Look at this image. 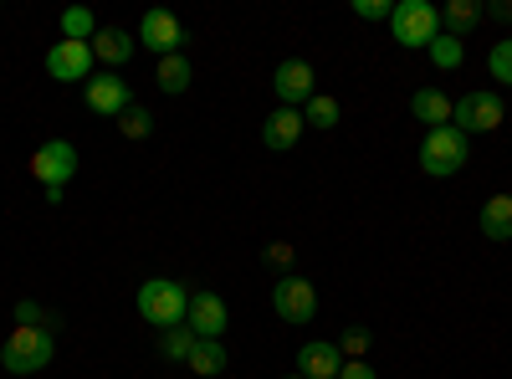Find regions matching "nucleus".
Returning a JSON list of instances; mask_svg holds the SVG:
<instances>
[{"label": "nucleus", "instance_id": "b1692460", "mask_svg": "<svg viewBox=\"0 0 512 379\" xmlns=\"http://www.w3.org/2000/svg\"><path fill=\"white\" fill-rule=\"evenodd\" d=\"M195 344H200V339H195V333H190L185 323H180V328H164V333H159V354H164V359H180V364L190 359V349H195Z\"/></svg>", "mask_w": 512, "mask_h": 379}, {"label": "nucleus", "instance_id": "2eb2a0df", "mask_svg": "<svg viewBox=\"0 0 512 379\" xmlns=\"http://www.w3.org/2000/svg\"><path fill=\"white\" fill-rule=\"evenodd\" d=\"M134 47H139V41L128 31H118V26H98V36H93V57L108 62V72H118L128 57H134Z\"/></svg>", "mask_w": 512, "mask_h": 379}, {"label": "nucleus", "instance_id": "cd10ccee", "mask_svg": "<svg viewBox=\"0 0 512 379\" xmlns=\"http://www.w3.org/2000/svg\"><path fill=\"white\" fill-rule=\"evenodd\" d=\"M16 328H52L57 333V313H41L36 303H16Z\"/></svg>", "mask_w": 512, "mask_h": 379}, {"label": "nucleus", "instance_id": "393cba45", "mask_svg": "<svg viewBox=\"0 0 512 379\" xmlns=\"http://www.w3.org/2000/svg\"><path fill=\"white\" fill-rule=\"evenodd\" d=\"M303 118H308V129H338V98L318 93V98L303 108Z\"/></svg>", "mask_w": 512, "mask_h": 379}, {"label": "nucleus", "instance_id": "7c9ffc66", "mask_svg": "<svg viewBox=\"0 0 512 379\" xmlns=\"http://www.w3.org/2000/svg\"><path fill=\"white\" fill-rule=\"evenodd\" d=\"M267 262H272V267H287V262H292V246H287V241H272V246H267Z\"/></svg>", "mask_w": 512, "mask_h": 379}, {"label": "nucleus", "instance_id": "39448f33", "mask_svg": "<svg viewBox=\"0 0 512 379\" xmlns=\"http://www.w3.org/2000/svg\"><path fill=\"white\" fill-rule=\"evenodd\" d=\"M272 313H277L282 323H292V328H308L313 313H318V287H313L308 277H297V272L277 277V287H272Z\"/></svg>", "mask_w": 512, "mask_h": 379}, {"label": "nucleus", "instance_id": "7ed1b4c3", "mask_svg": "<svg viewBox=\"0 0 512 379\" xmlns=\"http://www.w3.org/2000/svg\"><path fill=\"white\" fill-rule=\"evenodd\" d=\"M57 354V333L52 328H11V339L0 344V364L11 374H36L47 369Z\"/></svg>", "mask_w": 512, "mask_h": 379}, {"label": "nucleus", "instance_id": "9b49d317", "mask_svg": "<svg viewBox=\"0 0 512 379\" xmlns=\"http://www.w3.org/2000/svg\"><path fill=\"white\" fill-rule=\"evenodd\" d=\"M82 103H88L93 113H103V118H118L128 103H134V93H128V82L118 72H93L88 82H82Z\"/></svg>", "mask_w": 512, "mask_h": 379}, {"label": "nucleus", "instance_id": "a211bd4d", "mask_svg": "<svg viewBox=\"0 0 512 379\" xmlns=\"http://www.w3.org/2000/svg\"><path fill=\"white\" fill-rule=\"evenodd\" d=\"M185 364H190V374H200V379H216V374L226 369V344H221V339H200Z\"/></svg>", "mask_w": 512, "mask_h": 379}, {"label": "nucleus", "instance_id": "412c9836", "mask_svg": "<svg viewBox=\"0 0 512 379\" xmlns=\"http://www.w3.org/2000/svg\"><path fill=\"white\" fill-rule=\"evenodd\" d=\"M57 26H62V41H93L98 36V21H93L88 6H67Z\"/></svg>", "mask_w": 512, "mask_h": 379}, {"label": "nucleus", "instance_id": "dca6fc26", "mask_svg": "<svg viewBox=\"0 0 512 379\" xmlns=\"http://www.w3.org/2000/svg\"><path fill=\"white\" fill-rule=\"evenodd\" d=\"M451 108H456V103H451L441 88H420V93L410 98V113H415V123H425V129H446Z\"/></svg>", "mask_w": 512, "mask_h": 379}, {"label": "nucleus", "instance_id": "4468645a", "mask_svg": "<svg viewBox=\"0 0 512 379\" xmlns=\"http://www.w3.org/2000/svg\"><path fill=\"white\" fill-rule=\"evenodd\" d=\"M303 129H308V118L297 113V108H277V113H267V123H262V144L267 149H292L297 139H303Z\"/></svg>", "mask_w": 512, "mask_h": 379}, {"label": "nucleus", "instance_id": "f03ea898", "mask_svg": "<svg viewBox=\"0 0 512 379\" xmlns=\"http://www.w3.org/2000/svg\"><path fill=\"white\" fill-rule=\"evenodd\" d=\"M466 159H472V144H466V134L456 129V123H446V129H425V139H420V170L431 180L461 175Z\"/></svg>", "mask_w": 512, "mask_h": 379}, {"label": "nucleus", "instance_id": "c756f323", "mask_svg": "<svg viewBox=\"0 0 512 379\" xmlns=\"http://www.w3.org/2000/svg\"><path fill=\"white\" fill-rule=\"evenodd\" d=\"M338 379H379V369L369 359H344V369H338Z\"/></svg>", "mask_w": 512, "mask_h": 379}, {"label": "nucleus", "instance_id": "20e7f679", "mask_svg": "<svg viewBox=\"0 0 512 379\" xmlns=\"http://www.w3.org/2000/svg\"><path fill=\"white\" fill-rule=\"evenodd\" d=\"M390 31L400 47H431V41L441 36V11L431 6V0H400L395 16H390Z\"/></svg>", "mask_w": 512, "mask_h": 379}, {"label": "nucleus", "instance_id": "2f4dec72", "mask_svg": "<svg viewBox=\"0 0 512 379\" xmlns=\"http://www.w3.org/2000/svg\"><path fill=\"white\" fill-rule=\"evenodd\" d=\"M282 379H303V374H282Z\"/></svg>", "mask_w": 512, "mask_h": 379}, {"label": "nucleus", "instance_id": "6ab92c4d", "mask_svg": "<svg viewBox=\"0 0 512 379\" xmlns=\"http://www.w3.org/2000/svg\"><path fill=\"white\" fill-rule=\"evenodd\" d=\"M159 93H169V98H180L185 88H190V82H195V72H190V62L175 52V57H159Z\"/></svg>", "mask_w": 512, "mask_h": 379}, {"label": "nucleus", "instance_id": "f8f14e48", "mask_svg": "<svg viewBox=\"0 0 512 379\" xmlns=\"http://www.w3.org/2000/svg\"><path fill=\"white\" fill-rule=\"evenodd\" d=\"M231 323L226 303L216 298V292H190V313H185V328L195 333V339H221Z\"/></svg>", "mask_w": 512, "mask_h": 379}, {"label": "nucleus", "instance_id": "1a4fd4ad", "mask_svg": "<svg viewBox=\"0 0 512 379\" xmlns=\"http://www.w3.org/2000/svg\"><path fill=\"white\" fill-rule=\"evenodd\" d=\"M139 47H149L154 57H175L180 47H185V26H180V16L175 11H144V21H139Z\"/></svg>", "mask_w": 512, "mask_h": 379}, {"label": "nucleus", "instance_id": "0eeeda50", "mask_svg": "<svg viewBox=\"0 0 512 379\" xmlns=\"http://www.w3.org/2000/svg\"><path fill=\"white\" fill-rule=\"evenodd\" d=\"M272 93L282 98V108H297V113H303V108L318 98V72H313V62L287 57V62L272 72Z\"/></svg>", "mask_w": 512, "mask_h": 379}, {"label": "nucleus", "instance_id": "6e6552de", "mask_svg": "<svg viewBox=\"0 0 512 379\" xmlns=\"http://www.w3.org/2000/svg\"><path fill=\"white\" fill-rule=\"evenodd\" d=\"M77 144L72 139H52V144H41L36 154H31V175L41 180V190H67V180L77 175Z\"/></svg>", "mask_w": 512, "mask_h": 379}, {"label": "nucleus", "instance_id": "c85d7f7f", "mask_svg": "<svg viewBox=\"0 0 512 379\" xmlns=\"http://www.w3.org/2000/svg\"><path fill=\"white\" fill-rule=\"evenodd\" d=\"M354 16H364V21H390L395 6H390V0H354Z\"/></svg>", "mask_w": 512, "mask_h": 379}, {"label": "nucleus", "instance_id": "f3484780", "mask_svg": "<svg viewBox=\"0 0 512 379\" xmlns=\"http://www.w3.org/2000/svg\"><path fill=\"white\" fill-rule=\"evenodd\" d=\"M477 226H482L487 241H512V195H492V200L482 205Z\"/></svg>", "mask_w": 512, "mask_h": 379}, {"label": "nucleus", "instance_id": "a878e982", "mask_svg": "<svg viewBox=\"0 0 512 379\" xmlns=\"http://www.w3.org/2000/svg\"><path fill=\"white\" fill-rule=\"evenodd\" d=\"M487 72H492L497 82H507V88H512V36H502L497 47L487 52Z\"/></svg>", "mask_w": 512, "mask_h": 379}, {"label": "nucleus", "instance_id": "4be33fe9", "mask_svg": "<svg viewBox=\"0 0 512 379\" xmlns=\"http://www.w3.org/2000/svg\"><path fill=\"white\" fill-rule=\"evenodd\" d=\"M425 52H431V62H436L441 72H456V67L466 62V41H461V36H446V31H441V36H436V41H431V47H425Z\"/></svg>", "mask_w": 512, "mask_h": 379}, {"label": "nucleus", "instance_id": "aec40b11", "mask_svg": "<svg viewBox=\"0 0 512 379\" xmlns=\"http://www.w3.org/2000/svg\"><path fill=\"white\" fill-rule=\"evenodd\" d=\"M482 21V0H451V6H441V26L446 36H466Z\"/></svg>", "mask_w": 512, "mask_h": 379}, {"label": "nucleus", "instance_id": "bb28decb", "mask_svg": "<svg viewBox=\"0 0 512 379\" xmlns=\"http://www.w3.org/2000/svg\"><path fill=\"white\" fill-rule=\"evenodd\" d=\"M338 354H344V359H364L369 354V328H344V333H338Z\"/></svg>", "mask_w": 512, "mask_h": 379}, {"label": "nucleus", "instance_id": "ddd939ff", "mask_svg": "<svg viewBox=\"0 0 512 379\" xmlns=\"http://www.w3.org/2000/svg\"><path fill=\"white\" fill-rule=\"evenodd\" d=\"M338 369H344V354H338V344H328V339H308L303 349H297V374L303 379H338Z\"/></svg>", "mask_w": 512, "mask_h": 379}, {"label": "nucleus", "instance_id": "5701e85b", "mask_svg": "<svg viewBox=\"0 0 512 379\" xmlns=\"http://www.w3.org/2000/svg\"><path fill=\"white\" fill-rule=\"evenodd\" d=\"M118 134H123V139H149V134H154V113H149L144 103H128V108L118 113Z\"/></svg>", "mask_w": 512, "mask_h": 379}, {"label": "nucleus", "instance_id": "423d86ee", "mask_svg": "<svg viewBox=\"0 0 512 379\" xmlns=\"http://www.w3.org/2000/svg\"><path fill=\"white\" fill-rule=\"evenodd\" d=\"M451 123L472 139V134H497L502 129V98L487 93V88H472V93H461V103L451 108Z\"/></svg>", "mask_w": 512, "mask_h": 379}, {"label": "nucleus", "instance_id": "9d476101", "mask_svg": "<svg viewBox=\"0 0 512 379\" xmlns=\"http://www.w3.org/2000/svg\"><path fill=\"white\" fill-rule=\"evenodd\" d=\"M93 41H52V52H47V72L57 82H88L93 77Z\"/></svg>", "mask_w": 512, "mask_h": 379}, {"label": "nucleus", "instance_id": "f257e3e1", "mask_svg": "<svg viewBox=\"0 0 512 379\" xmlns=\"http://www.w3.org/2000/svg\"><path fill=\"white\" fill-rule=\"evenodd\" d=\"M139 318L154 323V328H180L185 313H190V287L185 282H169V277H149L134 298Z\"/></svg>", "mask_w": 512, "mask_h": 379}]
</instances>
